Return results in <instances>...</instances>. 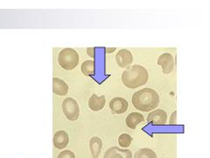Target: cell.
<instances>
[{"label": "cell", "instance_id": "obj_1", "mask_svg": "<svg viewBox=\"0 0 210 158\" xmlns=\"http://www.w3.org/2000/svg\"><path fill=\"white\" fill-rule=\"evenodd\" d=\"M131 102L133 106L139 111L149 112L159 106V96L155 90L144 88L133 94Z\"/></svg>", "mask_w": 210, "mask_h": 158}, {"label": "cell", "instance_id": "obj_2", "mask_svg": "<svg viewBox=\"0 0 210 158\" xmlns=\"http://www.w3.org/2000/svg\"><path fill=\"white\" fill-rule=\"evenodd\" d=\"M148 79L149 74L146 69L138 64L127 68L122 74L123 83L130 89H136L144 85Z\"/></svg>", "mask_w": 210, "mask_h": 158}, {"label": "cell", "instance_id": "obj_3", "mask_svg": "<svg viewBox=\"0 0 210 158\" xmlns=\"http://www.w3.org/2000/svg\"><path fill=\"white\" fill-rule=\"evenodd\" d=\"M58 63L64 70H72L76 68L79 63V54L73 49H64L59 53Z\"/></svg>", "mask_w": 210, "mask_h": 158}, {"label": "cell", "instance_id": "obj_4", "mask_svg": "<svg viewBox=\"0 0 210 158\" xmlns=\"http://www.w3.org/2000/svg\"><path fill=\"white\" fill-rule=\"evenodd\" d=\"M61 107L64 115L69 120L74 121L78 120L80 115V107L75 99L72 98H67L63 101Z\"/></svg>", "mask_w": 210, "mask_h": 158}, {"label": "cell", "instance_id": "obj_5", "mask_svg": "<svg viewBox=\"0 0 210 158\" xmlns=\"http://www.w3.org/2000/svg\"><path fill=\"white\" fill-rule=\"evenodd\" d=\"M167 120V114L162 109H157L151 112L147 116V122L153 126H164Z\"/></svg>", "mask_w": 210, "mask_h": 158}, {"label": "cell", "instance_id": "obj_6", "mask_svg": "<svg viewBox=\"0 0 210 158\" xmlns=\"http://www.w3.org/2000/svg\"><path fill=\"white\" fill-rule=\"evenodd\" d=\"M158 64L161 66L164 74H169L174 69V58L171 54L164 53L159 56Z\"/></svg>", "mask_w": 210, "mask_h": 158}, {"label": "cell", "instance_id": "obj_7", "mask_svg": "<svg viewBox=\"0 0 210 158\" xmlns=\"http://www.w3.org/2000/svg\"><path fill=\"white\" fill-rule=\"evenodd\" d=\"M103 158H133V156L130 149L114 146L105 151Z\"/></svg>", "mask_w": 210, "mask_h": 158}, {"label": "cell", "instance_id": "obj_8", "mask_svg": "<svg viewBox=\"0 0 210 158\" xmlns=\"http://www.w3.org/2000/svg\"><path fill=\"white\" fill-rule=\"evenodd\" d=\"M109 105H110V108L112 113L123 114L127 111V109L129 107V103L125 99L117 97V98L112 99L110 101Z\"/></svg>", "mask_w": 210, "mask_h": 158}, {"label": "cell", "instance_id": "obj_9", "mask_svg": "<svg viewBox=\"0 0 210 158\" xmlns=\"http://www.w3.org/2000/svg\"><path fill=\"white\" fill-rule=\"evenodd\" d=\"M116 61L119 67L127 69L133 62V55L127 49H121L116 54Z\"/></svg>", "mask_w": 210, "mask_h": 158}, {"label": "cell", "instance_id": "obj_10", "mask_svg": "<svg viewBox=\"0 0 210 158\" xmlns=\"http://www.w3.org/2000/svg\"><path fill=\"white\" fill-rule=\"evenodd\" d=\"M53 146L56 149H63L69 143V136L68 133L64 130L57 131L53 134Z\"/></svg>", "mask_w": 210, "mask_h": 158}, {"label": "cell", "instance_id": "obj_11", "mask_svg": "<svg viewBox=\"0 0 210 158\" xmlns=\"http://www.w3.org/2000/svg\"><path fill=\"white\" fill-rule=\"evenodd\" d=\"M53 92L58 96H65L69 92V85L62 79L53 78Z\"/></svg>", "mask_w": 210, "mask_h": 158}, {"label": "cell", "instance_id": "obj_12", "mask_svg": "<svg viewBox=\"0 0 210 158\" xmlns=\"http://www.w3.org/2000/svg\"><path fill=\"white\" fill-rule=\"evenodd\" d=\"M106 99L103 95L97 96L96 94H93L89 99V107L94 112H98L104 107Z\"/></svg>", "mask_w": 210, "mask_h": 158}, {"label": "cell", "instance_id": "obj_13", "mask_svg": "<svg viewBox=\"0 0 210 158\" xmlns=\"http://www.w3.org/2000/svg\"><path fill=\"white\" fill-rule=\"evenodd\" d=\"M102 149V140L97 137L95 136L92 137L89 141V149H90V153H91V157L92 158H98L101 151Z\"/></svg>", "mask_w": 210, "mask_h": 158}, {"label": "cell", "instance_id": "obj_14", "mask_svg": "<svg viewBox=\"0 0 210 158\" xmlns=\"http://www.w3.org/2000/svg\"><path fill=\"white\" fill-rule=\"evenodd\" d=\"M144 120V116L139 112H131L127 116V118L125 120V123H126V126L129 128L135 129L137 128V126L139 123L143 122Z\"/></svg>", "mask_w": 210, "mask_h": 158}, {"label": "cell", "instance_id": "obj_15", "mask_svg": "<svg viewBox=\"0 0 210 158\" xmlns=\"http://www.w3.org/2000/svg\"><path fill=\"white\" fill-rule=\"evenodd\" d=\"M82 72L84 76H94L95 73V63L93 60H86L82 63Z\"/></svg>", "mask_w": 210, "mask_h": 158}, {"label": "cell", "instance_id": "obj_16", "mask_svg": "<svg viewBox=\"0 0 210 158\" xmlns=\"http://www.w3.org/2000/svg\"><path fill=\"white\" fill-rule=\"evenodd\" d=\"M134 158H158L156 153L151 149H140L135 154Z\"/></svg>", "mask_w": 210, "mask_h": 158}, {"label": "cell", "instance_id": "obj_17", "mask_svg": "<svg viewBox=\"0 0 210 158\" xmlns=\"http://www.w3.org/2000/svg\"><path fill=\"white\" fill-rule=\"evenodd\" d=\"M117 141L122 149H127L132 142V137L129 133H122L119 135Z\"/></svg>", "mask_w": 210, "mask_h": 158}, {"label": "cell", "instance_id": "obj_18", "mask_svg": "<svg viewBox=\"0 0 210 158\" xmlns=\"http://www.w3.org/2000/svg\"><path fill=\"white\" fill-rule=\"evenodd\" d=\"M57 158H75V155L71 150H63L58 155Z\"/></svg>", "mask_w": 210, "mask_h": 158}, {"label": "cell", "instance_id": "obj_19", "mask_svg": "<svg viewBox=\"0 0 210 158\" xmlns=\"http://www.w3.org/2000/svg\"><path fill=\"white\" fill-rule=\"evenodd\" d=\"M169 124L171 126H176L177 125V111H174L172 113L170 120H169Z\"/></svg>", "mask_w": 210, "mask_h": 158}, {"label": "cell", "instance_id": "obj_20", "mask_svg": "<svg viewBox=\"0 0 210 158\" xmlns=\"http://www.w3.org/2000/svg\"><path fill=\"white\" fill-rule=\"evenodd\" d=\"M87 54L89 57L91 58H95V49L94 48H88L87 49Z\"/></svg>", "mask_w": 210, "mask_h": 158}, {"label": "cell", "instance_id": "obj_21", "mask_svg": "<svg viewBox=\"0 0 210 158\" xmlns=\"http://www.w3.org/2000/svg\"><path fill=\"white\" fill-rule=\"evenodd\" d=\"M115 50H116V48H113V49H106V51L108 53L114 52Z\"/></svg>", "mask_w": 210, "mask_h": 158}]
</instances>
